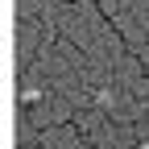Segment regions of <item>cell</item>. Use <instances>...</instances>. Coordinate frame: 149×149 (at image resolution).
I'll use <instances>...</instances> for the list:
<instances>
[{"mask_svg":"<svg viewBox=\"0 0 149 149\" xmlns=\"http://www.w3.org/2000/svg\"><path fill=\"white\" fill-rule=\"evenodd\" d=\"M141 149H149V145H141Z\"/></svg>","mask_w":149,"mask_h":149,"instance_id":"obj_1","label":"cell"}]
</instances>
